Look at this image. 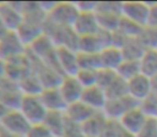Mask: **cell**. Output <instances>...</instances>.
I'll return each instance as SVG.
<instances>
[{
    "mask_svg": "<svg viewBox=\"0 0 157 137\" xmlns=\"http://www.w3.org/2000/svg\"><path fill=\"white\" fill-rule=\"evenodd\" d=\"M139 104L140 103L137 102L130 96H125L123 98L108 100L103 112L109 120L119 121L121 117L124 116L126 112L132 110V108L138 107Z\"/></svg>",
    "mask_w": 157,
    "mask_h": 137,
    "instance_id": "52a82bcc",
    "label": "cell"
},
{
    "mask_svg": "<svg viewBox=\"0 0 157 137\" xmlns=\"http://www.w3.org/2000/svg\"><path fill=\"white\" fill-rule=\"evenodd\" d=\"M128 96H130L137 102H142L152 93L151 78L143 74H139L136 77L127 81Z\"/></svg>",
    "mask_w": 157,
    "mask_h": 137,
    "instance_id": "4fadbf2b",
    "label": "cell"
},
{
    "mask_svg": "<svg viewBox=\"0 0 157 137\" xmlns=\"http://www.w3.org/2000/svg\"><path fill=\"white\" fill-rule=\"evenodd\" d=\"M9 30H8V28L6 27V25L3 24V22H2V19L0 18V37H2L4 34L8 32Z\"/></svg>",
    "mask_w": 157,
    "mask_h": 137,
    "instance_id": "7bdbcfd3",
    "label": "cell"
},
{
    "mask_svg": "<svg viewBox=\"0 0 157 137\" xmlns=\"http://www.w3.org/2000/svg\"><path fill=\"white\" fill-rule=\"evenodd\" d=\"M151 86H152V92L157 94V75L153 76L151 78Z\"/></svg>",
    "mask_w": 157,
    "mask_h": 137,
    "instance_id": "b9f144b4",
    "label": "cell"
},
{
    "mask_svg": "<svg viewBox=\"0 0 157 137\" xmlns=\"http://www.w3.org/2000/svg\"><path fill=\"white\" fill-rule=\"evenodd\" d=\"M124 59L128 60H140L143 53L145 52V47L142 45L138 37L126 39L123 46L121 47Z\"/></svg>",
    "mask_w": 157,
    "mask_h": 137,
    "instance_id": "cb8c5ba5",
    "label": "cell"
},
{
    "mask_svg": "<svg viewBox=\"0 0 157 137\" xmlns=\"http://www.w3.org/2000/svg\"><path fill=\"white\" fill-rule=\"evenodd\" d=\"M138 39L145 47V49L157 48V28L149 25L145 26L143 27Z\"/></svg>",
    "mask_w": 157,
    "mask_h": 137,
    "instance_id": "f1b7e54d",
    "label": "cell"
},
{
    "mask_svg": "<svg viewBox=\"0 0 157 137\" xmlns=\"http://www.w3.org/2000/svg\"><path fill=\"white\" fill-rule=\"evenodd\" d=\"M6 77V61L0 59V81Z\"/></svg>",
    "mask_w": 157,
    "mask_h": 137,
    "instance_id": "ab89813d",
    "label": "cell"
},
{
    "mask_svg": "<svg viewBox=\"0 0 157 137\" xmlns=\"http://www.w3.org/2000/svg\"><path fill=\"white\" fill-rule=\"evenodd\" d=\"M23 2H0V18L9 31H17L23 24Z\"/></svg>",
    "mask_w": 157,
    "mask_h": 137,
    "instance_id": "8992f818",
    "label": "cell"
},
{
    "mask_svg": "<svg viewBox=\"0 0 157 137\" xmlns=\"http://www.w3.org/2000/svg\"><path fill=\"white\" fill-rule=\"evenodd\" d=\"M150 4L142 1H125L122 4V16L145 27L149 23Z\"/></svg>",
    "mask_w": 157,
    "mask_h": 137,
    "instance_id": "ba28073f",
    "label": "cell"
},
{
    "mask_svg": "<svg viewBox=\"0 0 157 137\" xmlns=\"http://www.w3.org/2000/svg\"><path fill=\"white\" fill-rule=\"evenodd\" d=\"M23 96L18 83L8 77L0 81V102L8 109H18Z\"/></svg>",
    "mask_w": 157,
    "mask_h": 137,
    "instance_id": "5b68a950",
    "label": "cell"
},
{
    "mask_svg": "<svg viewBox=\"0 0 157 137\" xmlns=\"http://www.w3.org/2000/svg\"><path fill=\"white\" fill-rule=\"evenodd\" d=\"M79 10L76 2H56L47 15V22L59 27L73 28Z\"/></svg>",
    "mask_w": 157,
    "mask_h": 137,
    "instance_id": "6da1fadb",
    "label": "cell"
},
{
    "mask_svg": "<svg viewBox=\"0 0 157 137\" xmlns=\"http://www.w3.org/2000/svg\"><path fill=\"white\" fill-rule=\"evenodd\" d=\"M118 77L116 71L108 70V68H99L97 70V78H96V85L101 87V89L106 90L112 83L114 79Z\"/></svg>",
    "mask_w": 157,
    "mask_h": 137,
    "instance_id": "1f68e13d",
    "label": "cell"
},
{
    "mask_svg": "<svg viewBox=\"0 0 157 137\" xmlns=\"http://www.w3.org/2000/svg\"><path fill=\"white\" fill-rule=\"evenodd\" d=\"M40 98H41L42 102L48 112H65L68 106L58 87L44 89L42 93L40 94Z\"/></svg>",
    "mask_w": 157,
    "mask_h": 137,
    "instance_id": "9a60e30c",
    "label": "cell"
},
{
    "mask_svg": "<svg viewBox=\"0 0 157 137\" xmlns=\"http://www.w3.org/2000/svg\"><path fill=\"white\" fill-rule=\"evenodd\" d=\"M147 118L149 117L138 106V107L132 108V110L126 112L124 116L121 117L118 122L123 130H125L126 132H128L132 135L136 136L139 133V131L142 129L144 123L147 122Z\"/></svg>",
    "mask_w": 157,
    "mask_h": 137,
    "instance_id": "8fae6325",
    "label": "cell"
},
{
    "mask_svg": "<svg viewBox=\"0 0 157 137\" xmlns=\"http://www.w3.org/2000/svg\"><path fill=\"white\" fill-rule=\"evenodd\" d=\"M105 92L108 100H114V99L123 98L125 96H128L127 81L118 76L114 79L113 83L105 90Z\"/></svg>",
    "mask_w": 157,
    "mask_h": 137,
    "instance_id": "4316f807",
    "label": "cell"
},
{
    "mask_svg": "<svg viewBox=\"0 0 157 137\" xmlns=\"http://www.w3.org/2000/svg\"><path fill=\"white\" fill-rule=\"evenodd\" d=\"M136 137H157V118H147Z\"/></svg>",
    "mask_w": 157,
    "mask_h": 137,
    "instance_id": "e575fe53",
    "label": "cell"
},
{
    "mask_svg": "<svg viewBox=\"0 0 157 137\" xmlns=\"http://www.w3.org/2000/svg\"><path fill=\"white\" fill-rule=\"evenodd\" d=\"M0 137H21V136L15 135V134H12V133H10V132L6 131V130L0 127Z\"/></svg>",
    "mask_w": 157,
    "mask_h": 137,
    "instance_id": "60d3db41",
    "label": "cell"
},
{
    "mask_svg": "<svg viewBox=\"0 0 157 137\" xmlns=\"http://www.w3.org/2000/svg\"><path fill=\"white\" fill-rule=\"evenodd\" d=\"M6 77L19 83L26 75L32 71V59L27 52V54L23 56L6 61Z\"/></svg>",
    "mask_w": 157,
    "mask_h": 137,
    "instance_id": "30bf717a",
    "label": "cell"
},
{
    "mask_svg": "<svg viewBox=\"0 0 157 137\" xmlns=\"http://www.w3.org/2000/svg\"><path fill=\"white\" fill-rule=\"evenodd\" d=\"M139 107L149 118H157V94L152 92L147 99L140 102Z\"/></svg>",
    "mask_w": 157,
    "mask_h": 137,
    "instance_id": "d6a6232c",
    "label": "cell"
},
{
    "mask_svg": "<svg viewBox=\"0 0 157 137\" xmlns=\"http://www.w3.org/2000/svg\"><path fill=\"white\" fill-rule=\"evenodd\" d=\"M76 6H77V8H78L79 12H94L95 13L97 2L81 1V2H76Z\"/></svg>",
    "mask_w": 157,
    "mask_h": 137,
    "instance_id": "74e56055",
    "label": "cell"
},
{
    "mask_svg": "<svg viewBox=\"0 0 157 137\" xmlns=\"http://www.w3.org/2000/svg\"><path fill=\"white\" fill-rule=\"evenodd\" d=\"M31 123L19 109H9L0 121V127L15 135L26 137L31 127Z\"/></svg>",
    "mask_w": 157,
    "mask_h": 137,
    "instance_id": "277c9868",
    "label": "cell"
},
{
    "mask_svg": "<svg viewBox=\"0 0 157 137\" xmlns=\"http://www.w3.org/2000/svg\"><path fill=\"white\" fill-rule=\"evenodd\" d=\"M76 78L82 85L83 88L92 87L96 85L97 71L95 70H79L76 74Z\"/></svg>",
    "mask_w": 157,
    "mask_h": 137,
    "instance_id": "836d02e7",
    "label": "cell"
},
{
    "mask_svg": "<svg viewBox=\"0 0 157 137\" xmlns=\"http://www.w3.org/2000/svg\"><path fill=\"white\" fill-rule=\"evenodd\" d=\"M57 65L63 76H76L79 71L78 54L71 48L57 46Z\"/></svg>",
    "mask_w": 157,
    "mask_h": 137,
    "instance_id": "9c48e42d",
    "label": "cell"
},
{
    "mask_svg": "<svg viewBox=\"0 0 157 137\" xmlns=\"http://www.w3.org/2000/svg\"><path fill=\"white\" fill-rule=\"evenodd\" d=\"M58 88L68 105L80 101L85 90L76 76H63Z\"/></svg>",
    "mask_w": 157,
    "mask_h": 137,
    "instance_id": "5bb4252c",
    "label": "cell"
},
{
    "mask_svg": "<svg viewBox=\"0 0 157 137\" xmlns=\"http://www.w3.org/2000/svg\"><path fill=\"white\" fill-rule=\"evenodd\" d=\"M80 101L87 104L89 107H91L95 112H103L106 104H107L108 99L105 90L101 89L97 85H95L92 86V87L85 88Z\"/></svg>",
    "mask_w": 157,
    "mask_h": 137,
    "instance_id": "2e32d148",
    "label": "cell"
},
{
    "mask_svg": "<svg viewBox=\"0 0 157 137\" xmlns=\"http://www.w3.org/2000/svg\"><path fill=\"white\" fill-rule=\"evenodd\" d=\"M141 74L145 75L149 78L157 75V49L151 48L145 49L142 57L139 60Z\"/></svg>",
    "mask_w": 157,
    "mask_h": 137,
    "instance_id": "7402d4cb",
    "label": "cell"
},
{
    "mask_svg": "<svg viewBox=\"0 0 157 137\" xmlns=\"http://www.w3.org/2000/svg\"><path fill=\"white\" fill-rule=\"evenodd\" d=\"M62 137H85V135L81 131L80 125L76 124V123L72 122L67 119L65 131H64Z\"/></svg>",
    "mask_w": 157,
    "mask_h": 137,
    "instance_id": "8d00e7d4",
    "label": "cell"
},
{
    "mask_svg": "<svg viewBox=\"0 0 157 137\" xmlns=\"http://www.w3.org/2000/svg\"><path fill=\"white\" fill-rule=\"evenodd\" d=\"M96 112H95L94 109L89 107L82 101H78V102L70 104L67 106L65 110V116L70 121L81 125L90 118H92Z\"/></svg>",
    "mask_w": 157,
    "mask_h": 137,
    "instance_id": "e0dca14e",
    "label": "cell"
},
{
    "mask_svg": "<svg viewBox=\"0 0 157 137\" xmlns=\"http://www.w3.org/2000/svg\"><path fill=\"white\" fill-rule=\"evenodd\" d=\"M116 72L120 78L124 79L126 81L130 80L132 78L136 77L137 75L141 74L139 60H128V59H124L123 62L116 70Z\"/></svg>",
    "mask_w": 157,
    "mask_h": 137,
    "instance_id": "d4e9b609",
    "label": "cell"
},
{
    "mask_svg": "<svg viewBox=\"0 0 157 137\" xmlns=\"http://www.w3.org/2000/svg\"><path fill=\"white\" fill-rule=\"evenodd\" d=\"M122 4L123 2L118 1H105V2H97L96 14H112L122 16Z\"/></svg>",
    "mask_w": 157,
    "mask_h": 137,
    "instance_id": "4dcf8cb0",
    "label": "cell"
},
{
    "mask_svg": "<svg viewBox=\"0 0 157 137\" xmlns=\"http://www.w3.org/2000/svg\"><path fill=\"white\" fill-rule=\"evenodd\" d=\"M18 109L31 125L42 124L48 112L40 96H24Z\"/></svg>",
    "mask_w": 157,
    "mask_h": 137,
    "instance_id": "3957f363",
    "label": "cell"
},
{
    "mask_svg": "<svg viewBox=\"0 0 157 137\" xmlns=\"http://www.w3.org/2000/svg\"><path fill=\"white\" fill-rule=\"evenodd\" d=\"M26 137H55L50 133V131L42 123V124H35L30 127L29 132Z\"/></svg>",
    "mask_w": 157,
    "mask_h": 137,
    "instance_id": "d590c367",
    "label": "cell"
},
{
    "mask_svg": "<svg viewBox=\"0 0 157 137\" xmlns=\"http://www.w3.org/2000/svg\"><path fill=\"white\" fill-rule=\"evenodd\" d=\"M73 29L78 37L98 33L101 28L96 14L94 12H80L73 26Z\"/></svg>",
    "mask_w": 157,
    "mask_h": 137,
    "instance_id": "7c38bea8",
    "label": "cell"
},
{
    "mask_svg": "<svg viewBox=\"0 0 157 137\" xmlns=\"http://www.w3.org/2000/svg\"><path fill=\"white\" fill-rule=\"evenodd\" d=\"M142 29L143 27L137 25L136 23H134V22L129 21V19L122 16L120 19V23H119L117 31L120 32L126 39H132V37H138L140 35L141 31H142Z\"/></svg>",
    "mask_w": 157,
    "mask_h": 137,
    "instance_id": "484cf974",
    "label": "cell"
},
{
    "mask_svg": "<svg viewBox=\"0 0 157 137\" xmlns=\"http://www.w3.org/2000/svg\"><path fill=\"white\" fill-rule=\"evenodd\" d=\"M24 96H40L45 88L33 70L18 83Z\"/></svg>",
    "mask_w": 157,
    "mask_h": 137,
    "instance_id": "44dd1931",
    "label": "cell"
},
{
    "mask_svg": "<svg viewBox=\"0 0 157 137\" xmlns=\"http://www.w3.org/2000/svg\"><path fill=\"white\" fill-rule=\"evenodd\" d=\"M147 25L157 28V2L150 4V15Z\"/></svg>",
    "mask_w": 157,
    "mask_h": 137,
    "instance_id": "f35d334b",
    "label": "cell"
},
{
    "mask_svg": "<svg viewBox=\"0 0 157 137\" xmlns=\"http://www.w3.org/2000/svg\"><path fill=\"white\" fill-rule=\"evenodd\" d=\"M28 46L24 43L17 31H8L0 37V59L9 61L27 54Z\"/></svg>",
    "mask_w": 157,
    "mask_h": 137,
    "instance_id": "7a4b0ae2",
    "label": "cell"
},
{
    "mask_svg": "<svg viewBox=\"0 0 157 137\" xmlns=\"http://www.w3.org/2000/svg\"><path fill=\"white\" fill-rule=\"evenodd\" d=\"M96 16L101 30L108 32H114L118 29L119 23H120V19L122 17L119 15L112 14H96Z\"/></svg>",
    "mask_w": 157,
    "mask_h": 137,
    "instance_id": "f546056e",
    "label": "cell"
},
{
    "mask_svg": "<svg viewBox=\"0 0 157 137\" xmlns=\"http://www.w3.org/2000/svg\"><path fill=\"white\" fill-rule=\"evenodd\" d=\"M66 123H67V118L65 116V112H48L43 124L55 137H62L65 131Z\"/></svg>",
    "mask_w": 157,
    "mask_h": 137,
    "instance_id": "ffe728a7",
    "label": "cell"
},
{
    "mask_svg": "<svg viewBox=\"0 0 157 137\" xmlns=\"http://www.w3.org/2000/svg\"><path fill=\"white\" fill-rule=\"evenodd\" d=\"M107 117L103 112H98L92 118L81 124V131L85 137H101L108 124Z\"/></svg>",
    "mask_w": 157,
    "mask_h": 137,
    "instance_id": "ac0fdd59",
    "label": "cell"
},
{
    "mask_svg": "<svg viewBox=\"0 0 157 137\" xmlns=\"http://www.w3.org/2000/svg\"><path fill=\"white\" fill-rule=\"evenodd\" d=\"M8 110H9L8 108H6V106L3 105V104L0 102V121H1V119L4 117V115L8 112Z\"/></svg>",
    "mask_w": 157,
    "mask_h": 137,
    "instance_id": "ee69618b",
    "label": "cell"
},
{
    "mask_svg": "<svg viewBox=\"0 0 157 137\" xmlns=\"http://www.w3.org/2000/svg\"><path fill=\"white\" fill-rule=\"evenodd\" d=\"M156 49H157V48H156Z\"/></svg>",
    "mask_w": 157,
    "mask_h": 137,
    "instance_id": "f6af8a7d",
    "label": "cell"
},
{
    "mask_svg": "<svg viewBox=\"0 0 157 137\" xmlns=\"http://www.w3.org/2000/svg\"><path fill=\"white\" fill-rule=\"evenodd\" d=\"M104 49V46L98 34L79 37L77 52L87 53V54H99Z\"/></svg>",
    "mask_w": 157,
    "mask_h": 137,
    "instance_id": "603a6c76",
    "label": "cell"
},
{
    "mask_svg": "<svg viewBox=\"0 0 157 137\" xmlns=\"http://www.w3.org/2000/svg\"><path fill=\"white\" fill-rule=\"evenodd\" d=\"M99 59H101V68H103L116 71L119 65L123 62L124 56L121 48L116 46H109L104 48L99 53Z\"/></svg>",
    "mask_w": 157,
    "mask_h": 137,
    "instance_id": "d6986e66",
    "label": "cell"
},
{
    "mask_svg": "<svg viewBox=\"0 0 157 137\" xmlns=\"http://www.w3.org/2000/svg\"><path fill=\"white\" fill-rule=\"evenodd\" d=\"M78 65L79 70H99L101 68V59L99 54H87L78 53Z\"/></svg>",
    "mask_w": 157,
    "mask_h": 137,
    "instance_id": "83f0119b",
    "label": "cell"
}]
</instances>
